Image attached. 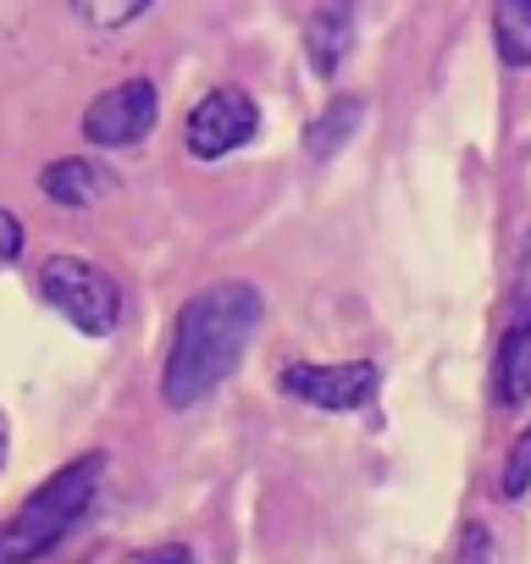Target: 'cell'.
<instances>
[{"mask_svg": "<svg viewBox=\"0 0 531 564\" xmlns=\"http://www.w3.org/2000/svg\"><path fill=\"white\" fill-rule=\"evenodd\" d=\"M360 117H366V106H360L355 95H338V100L305 128V155H311V161H333V155L355 139Z\"/></svg>", "mask_w": 531, "mask_h": 564, "instance_id": "9c48e42d", "label": "cell"}, {"mask_svg": "<svg viewBox=\"0 0 531 564\" xmlns=\"http://www.w3.org/2000/svg\"><path fill=\"white\" fill-rule=\"evenodd\" d=\"M150 7H155V0H73L78 23H89V29H100V34H117V29L139 23Z\"/></svg>", "mask_w": 531, "mask_h": 564, "instance_id": "7c38bea8", "label": "cell"}, {"mask_svg": "<svg viewBox=\"0 0 531 564\" xmlns=\"http://www.w3.org/2000/svg\"><path fill=\"white\" fill-rule=\"evenodd\" d=\"M0 454H7V443H0Z\"/></svg>", "mask_w": 531, "mask_h": 564, "instance_id": "ac0fdd59", "label": "cell"}, {"mask_svg": "<svg viewBox=\"0 0 531 564\" xmlns=\"http://www.w3.org/2000/svg\"><path fill=\"white\" fill-rule=\"evenodd\" d=\"M128 564H194V553H188V547H177V542H166V547H150V553H133Z\"/></svg>", "mask_w": 531, "mask_h": 564, "instance_id": "e0dca14e", "label": "cell"}, {"mask_svg": "<svg viewBox=\"0 0 531 564\" xmlns=\"http://www.w3.org/2000/svg\"><path fill=\"white\" fill-rule=\"evenodd\" d=\"M487 558H492L487 531H481V525H465V536H459V558H454V564H487Z\"/></svg>", "mask_w": 531, "mask_h": 564, "instance_id": "9a60e30c", "label": "cell"}, {"mask_svg": "<svg viewBox=\"0 0 531 564\" xmlns=\"http://www.w3.org/2000/svg\"><path fill=\"white\" fill-rule=\"evenodd\" d=\"M40 188L56 199V205H95L106 188H111V177H106V166H95V161H56V166H45V177H40Z\"/></svg>", "mask_w": 531, "mask_h": 564, "instance_id": "30bf717a", "label": "cell"}, {"mask_svg": "<svg viewBox=\"0 0 531 564\" xmlns=\"http://www.w3.org/2000/svg\"><path fill=\"white\" fill-rule=\"evenodd\" d=\"M40 294H45L51 311H62V316H67L78 333H89V338H106V333L122 322V289H117L100 265H89V260H78V254L45 260Z\"/></svg>", "mask_w": 531, "mask_h": 564, "instance_id": "3957f363", "label": "cell"}, {"mask_svg": "<svg viewBox=\"0 0 531 564\" xmlns=\"http://www.w3.org/2000/svg\"><path fill=\"white\" fill-rule=\"evenodd\" d=\"M100 470H106V454H89V459H73L62 476H51L40 492H29L23 509L0 525V564H34V558H45L84 520V509L95 503Z\"/></svg>", "mask_w": 531, "mask_h": 564, "instance_id": "7a4b0ae2", "label": "cell"}, {"mask_svg": "<svg viewBox=\"0 0 531 564\" xmlns=\"http://www.w3.org/2000/svg\"><path fill=\"white\" fill-rule=\"evenodd\" d=\"M492 40L509 73L531 67V0H492Z\"/></svg>", "mask_w": 531, "mask_h": 564, "instance_id": "8fae6325", "label": "cell"}, {"mask_svg": "<svg viewBox=\"0 0 531 564\" xmlns=\"http://www.w3.org/2000/svg\"><path fill=\"white\" fill-rule=\"evenodd\" d=\"M254 128H260V111H254V100H249L243 89H210V95L188 111L183 144H188V155H199V161H221V155H232L238 144H249Z\"/></svg>", "mask_w": 531, "mask_h": 564, "instance_id": "5b68a950", "label": "cell"}, {"mask_svg": "<svg viewBox=\"0 0 531 564\" xmlns=\"http://www.w3.org/2000/svg\"><path fill=\"white\" fill-rule=\"evenodd\" d=\"M278 388H283L289 399L311 404V410L344 415V410H366V404L377 399L382 371H377L371 360H344V366H305V360H300V366H283Z\"/></svg>", "mask_w": 531, "mask_h": 564, "instance_id": "277c9868", "label": "cell"}, {"mask_svg": "<svg viewBox=\"0 0 531 564\" xmlns=\"http://www.w3.org/2000/svg\"><path fill=\"white\" fill-rule=\"evenodd\" d=\"M155 84L150 78H128L117 89H106L89 111H84V139L100 144V150H122V144H139L150 128H155Z\"/></svg>", "mask_w": 531, "mask_h": 564, "instance_id": "8992f818", "label": "cell"}, {"mask_svg": "<svg viewBox=\"0 0 531 564\" xmlns=\"http://www.w3.org/2000/svg\"><path fill=\"white\" fill-rule=\"evenodd\" d=\"M531 487V426L520 432V443L509 448V459H503V481H498V492L503 498H520Z\"/></svg>", "mask_w": 531, "mask_h": 564, "instance_id": "5bb4252c", "label": "cell"}, {"mask_svg": "<svg viewBox=\"0 0 531 564\" xmlns=\"http://www.w3.org/2000/svg\"><path fill=\"white\" fill-rule=\"evenodd\" d=\"M509 327H531V232L520 238V265L509 289Z\"/></svg>", "mask_w": 531, "mask_h": 564, "instance_id": "4fadbf2b", "label": "cell"}, {"mask_svg": "<svg viewBox=\"0 0 531 564\" xmlns=\"http://www.w3.org/2000/svg\"><path fill=\"white\" fill-rule=\"evenodd\" d=\"M260 316H266V300L254 282H210V289H199L177 311L161 399L172 410H194L199 399H210L238 371L249 338L260 333Z\"/></svg>", "mask_w": 531, "mask_h": 564, "instance_id": "6da1fadb", "label": "cell"}, {"mask_svg": "<svg viewBox=\"0 0 531 564\" xmlns=\"http://www.w3.org/2000/svg\"><path fill=\"white\" fill-rule=\"evenodd\" d=\"M18 249H23V227L7 205H0V260H18Z\"/></svg>", "mask_w": 531, "mask_h": 564, "instance_id": "2e32d148", "label": "cell"}, {"mask_svg": "<svg viewBox=\"0 0 531 564\" xmlns=\"http://www.w3.org/2000/svg\"><path fill=\"white\" fill-rule=\"evenodd\" d=\"M355 18H360L355 0H316V7H311L305 56H311V73L316 78H333L344 67V56L355 51Z\"/></svg>", "mask_w": 531, "mask_h": 564, "instance_id": "52a82bcc", "label": "cell"}, {"mask_svg": "<svg viewBox=\"0 0 531 564\" xmlns=\"http://www.w3.org/2000/svg\"><path fill=\"white\" fill-rule=\"evenodd\" d=\"M492 393L498 410H520L531 399V327H509L492 360Z\"/></svg>", "mask_w": 531, "mask_h": 564, "instance_id": "ba28073f", "label": "cell"}]
</instances>
